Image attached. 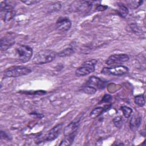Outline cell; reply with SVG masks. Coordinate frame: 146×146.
<instances>
[{
    "label": "cell",
    "mask_w": 146,
    "mask_h": 146,
    "mask_svg": "<svg viewBox=\"0 0 146 146\" xmlns=\"http://www.w3.org/2000/svg\"><path fill=\"white\" fill-rule=\"evenodd\" d=\"M56 53L51 50H42L37 52L33 58V63L35 64H43L53 61Z\"/></svg>",
    "instance_id": "1"
},
{
    "label": "cell",
    "mask_w": 146,
    "mask_h": 146,
    "mask_svg": "<svg viewBox=\"0 0 146 146\" xmlns=\"http://www.w3.org/2000/svg\"><path fill=\"white\" fill-rule=\"evenodd\" d=\"M31 72V70L28 67L22 66H12L6 69L3 75L5 78H16L27 75Z\"/></svg>",
    "instance_id": "2"
},
{
    "label": "cell",
    "mask_w": 146,
    "mask_h": 146,
    "mask_svg": "<svg viewBox=\"0 0 146 146\" xmlns=\"http://www.w3.org/2000/svg\"><path fill=\"white\" fill-rule=\"evenodd\" d=\"M15 56L22 63L29 62L33 55V48L29 46L19 45L15 48Z\"/></svg>",
    "instance_id": "3"
},
{
    "label": "cell",
    "mask_w": 146,
    "mask_h": 146,
    "mask_svg": "<svg viewBox=\"0 0 146 146\" xmlns=\"http://www.w3.org/2000/svg\"><path fill=\"white\" fill-rule=\"evenodd\" d=\"M98 60L94 59L86 60L82 63V64L76 68L75 74L76 76L80 77L86 76L95 70V65Z\"/></svg>",
    "instance_id": "4"
},
{
    "label": "cell",
    "mask_w": 146,
    "mask_h": 146,
    "mask_svg": "<svg viewBox=\"0 0 146 146\" xmlns=\"http://www.w3.org/2000/svg\"><path fill=\"white\" fill-rule=\"evenodd\" d=\"M128 68L125 66L119 65L113 67H104L101 72L104 75L121 76L128 72Z\"/></svg>",
    "instance_id": "5"
},
{
    "label": "cell",
    "mask_w": 146,
    "mask_h": 146,
    "mask_svg": "<svg viewBox=\"0 0 146 146\" xmlns=\"http://www.w3.org/2000/svg\"><path fill=\"white\" fill-rule=\"evenodd\" d=\"M129 59V58L128 55L125 54H113L108 58L106 61V63L108 66L121 64L128 61Z\"/></svg>",
    "instance_id": "6"
},
{
    "label": "cell",
    "mask_w": 146,
    "mask_h": 146,
    "mask_svg": "<svg viewBox=\"0 0 146 146\" xmlns=\"http://www.w3.org/2000/svg\"><path fill=\"white\" fill-rule=\"evenodd\" d=\"M72 26L70 19L67 17H60L56 22V29L59 31L66 32L68 31Z\"/></svg>",
    "instance_id": "7"
},
{
    "label": "cell",
    "mask_w": 146,
    "mask_h": 146,
    "mask_svg": "<svg viewBox=\"0 0 146 146\" xmlns=\"http://www.w3.org/2000/svg\"><path fill=\"white\" fill-rule=\"evenodd\" d=\"M63 127V123H59L54 126L47 133L45 137V140L48 141H51L56 139L60 135Z\"/></svg>",
    "instance_id": "8"
},
{
    "label": "cell",
    "mask_w": 146,
    "mask_h": 146,
    "mask_svg": "<svg viewBox=\"0 0 146 146\" xmlns=\"http://www.w3.org/2000/svg\"><path fill=\"white\" fill-rule=\"evenodd\" d=\"M106 82L102 80L99 78L95 76H91L87 81L86 85L94 87L98 90L103 89L106 86Z\"/></svg>",
    "instance_id": "9"
},
{
    "label": "cell",
    "mask_w": 146,
    "mask_h": 146,
    "mask_svg": "<svg viewBox=\"0 0 146 146\" xmlns=\"http://www.w3.org/2000/svg\"><path fill=\"white\" fill-rule=\"evenodd\" d=\"M15 43L13 34H9L2 38L0 40V48L1 51L7 50Z\"/></svg>",
    "instance_id": "10"
},
{
    "label": "cell",
    "mask_w": 146,
    "mask_h": 146,
    "mask_svg": "<svg viewBox=\"0 0 146 146\" xmlns=\"http://www.w3.org/2000/svg\"><path fill=\"white\" fill-rule=\"evenodd\" d=\"M92 2L91 1H75L72 4V9L75 11H86L92 7Z\"/></svg>",
    "instance_id": "11"
},
{
    "label": "cell",
    "mask_w": 146,
    "mask_h": 146,
    "mask_svg": "<svg viewBox=\"0 0 146 146\" xmlns=\"http://www.w3.org/2000/svg\"><path fill=\"white\" fill-rule=\"evenodd\" d=\"M80 124L79 120L74 121L68 124L67 126L65 127L64 129V135L68 136L72 134L76 133L77 130L79 128Z\"/></svg>",
    "instance_id": "12"
},
{
    "label": "cell",
    "mask_w": 146,
    "mask_h": 146,
    "mask_svg": "<svg viewBox=\"0 0 146 146\" xmlns=\"http://www.w3.org/2000/svg\"><path fill=\"white\" fill-rule=\"evenodd\" d=\"M111 106V104H108L104 107H97L95 108L91 111L90 113V117L91 119H95L99 117L104 112L108 110L110 108Z\"/></svg>",
    "instance_id": "13"
},
{
    "label": "cell",
    "mask_w": 146,
    "mask_h": 146,
    "mask_svg": "<svg viewBox=\"0 0 146 146\" xmlns=\"http://www.w3.org/2000/svg\"><path fill=\"white\" fill-rule=\"evenodd\" d=\"M15 6L14 1H2L0 5L1 13H5L11 10H14Z\"/></svg>",
    "instance_id": "14"
},
{
    "label": "cell",
    "mask_w": 146,
    "mask_h": 146,
    "mask_svg": "<svg viewBox=\"0 0 146 146\" xmlns=\"http://www.w3.org/2000/svg\"><path fill=\"white\" fill-rule=\"evenodd\" d=\"M141 117L137 115H133L129 120V128L133 131H136L141 124Z\"/></svg>",
    "instance_id": "15"
},
{
    "label": "cell",
    "mask_w": 146,
    "mask_h": 146,
    "mask_svg": "<svg viewBox=\"0 0 146 146\" xmlns=\"http://www.w3.org/2000/svg\"><path fill=\"white\" fill-rule=\"evenodd\" d=\"M76 133L72 134L68 136H64V139L61 141L59 145H70L73 143Z\"/></svg>",
    "instance_id": "16"
},
{
    "label": "cell",
    "mask_w": 146,
    "mask_h": 146,
    "mask_svg": "<svg viewBox=\"0 0 146 146\" xmlns=\"http://www.w3.org/2000/svg\"><path fill=\"white\" fill-rule=\"evenodd\" d=\"M61 9V3L60 2H56L55 3H53L52 4H50L48 5V6L47 8V10L48 13H54L60 10Z\"/></svg>",
    "instance_id": "17"
},
{
    "label": "cell",
    "mask_w": 146,
    "mask_h": 146,
    "mask_svg": "<svg viewBox=\"0 0 146 146\" xmlns=\"http://www.w3.org/2000/svg\"><path fill=\"white\" fill-rule=\"evenodd\" d=\"M74 53H75V50H74V48L71 47H68L58 52L57 55L60 57H66V56H71L73 55Z\"/></svg>",
    "instance_id": "18"
},
{
    "label": "cell",
    "mask_w": 146,
    "mask_h": 146,
    "mask_svg": "<svg viewBox=\"0 0 146 146\" xmlns=\"http://www.w3.org/2000/svg\"><path fill=\"white\" fill-rule=\"evenodd\" d=\"M118 13L123 18H125L128 14V8L123 4L118 5Z\"/></svg>",
    "instance_id": "19"
},
{
    "label": "cell",
    "mask_w": 146,
    "mask_h": 146,
    "mask_svg": "<svg viewBox=\"0 0 146 146\" xmlns=\"http://www.w3.org/2000/svg\"><path fill=\"white\" fill-rule=\"evenodd\" d=\"M135 103L139 107H143L145 105V98L143 95H136L134 98Z\"/></svg>",
    "instance_id": "20"
},
{
    "label": "cell",
    "mask_w": 146,
    "mask_h": 146,
    "mask_svg": "<svg viewBox=\"0 0 146 146\" xmlns=\"http://www.w3.org/2000/svg\"><path fill=\"white\" fill-rule=\"evenodd\" d=\"M143 1H127V5L131 9H136L139 7L142 3Z\"/></svg>",
    "instance_id": "21"
},
{
    "label": "cell",
    "mask_w": 146,
    "mask_h": 146,
    "mask_svg": "<svg viewBox=\"0 0 146 146\" xmlns=\"http://www.w3.org/2000/svg\"><path fill=\"white\" fill-rule=\"evenodd\" d=\"M120 109L122 111L123 113V115L125 118H129L131 116L132 113V110L130 107L125 106H123L121 107Z\"/></svg>",
    "instance_id": "22"
},
{
    "label": "cell",
    "mask_w": 146,
    "mask_h": 146,
    "mask_svg": "<svg viewBox=\"0 0 146 146\" xmlns=\"http://www.w3.org/2000/svg\"><path fill=\"white\" fill-rule=\"evenodd\" d=\"M82 91L86 94L89 95H93L96 92L97 90L95 88L92 87L91 86L85 85L82 87Z\"/></svg>",
    "instance_id": "23"
},
{
    "label": "cell",
    "mask_w": 146,
    "mask_h": 146,
    "mask_svg": "<svg viewBox=\"0 0 146 146\" xmlns=\"http://www.w3.org/2000/svg\"><path fill=\"white\" fill-rule=\"evenodd\" d=\"M2 13H4L3 20L5 22L11 20V19H13L14 18V17L15 15V11L14 10L9 11H7V12H5V13H2Z\"/></svg>",
    "instance_id": "24"
},
{
    "label": "cell",
    "mask_w": 146,
    "mask_h": 146,
    "mask_svg": "<svg viewBox=\"0 0 146 146\" xmlns=\"http://www.w3.org/2000/svg\"><path fill=\"white\" fill-rule=\"evenodd\" d=\"M113 122L116 127H117V128L121 127V126L122 125V124H123V120H122L121 117H120V116L115 117L113 119Z\"/></svg>",
    "instance_id": "25"
},
{
    "label": "cell",
    "mask_w": 146,
    "mask_h": 146,
    "mask_svg": "<svg viewBox=\"0 0 146 146\" xmlns=\"http://www.w3.org/2000/svg\"><path fill=\"white\" fill-rule=\"evenodd\" d=\"M112 100V96L108 94H106L103 96V97L102 98V100H100V102L99 103V104H102L103 103H108L110 102L111 100Z\"/></svg>",
    "instance_id": "26"
},
{
    "label": "cell",
    "mask_w": 146,
    "mask_h": 146,
    "mask_svg": "<svg viewBox=\"0 0 146 146\" xmlns=\"http://www.w3.org/2000/svg\"><path fill=\"white\" fill-rule=\"evenodd\" d=\"M24 94H34V95H44L46 94L45 91H28L27 92H23Z\"/></svg>",
    "instance_id": "27"
},
{
    "label": "cell",
    "mask_w": 146,
    "mask_h": 146,
    "mask_svg": "<svg viewBox=\"0 0 146 146\" xmlns=\"http://www.w3.org/2000/svg\"><path fill=\"white\" fill-rule=\"evenodd\" d=\"M21 2L26 5H35L40 2V1H36V0H25V1H21Z\"/></svg>",
    "instance_id": "28"
},
{
    "label": "cell",
    "mask_w": 146,
    "mask_h": 146,
    "mask_svg": "<svg viewBox=\"0 0 146 146\" xmlns=\"http://www.w3.org/2000/svg\"><path fill=\"white\" fill-rule=\"evenodd\" d=\"M1 139H5V140H10L11 137L4 131H1Z\"/></svg>",
    "instance_id": "29"
},
{
    "label": "cell",
    "mask_w": 146,
    "mask_h": 146,
    "mask_svg": "<svg viewBox=\"0 0 146 146\" xmlns=\"http://www.w3.org/2000/svg\"><path fill=\"white\" fill-rule=\"evenodd\" d=\"M107 6H104V5H99L98 6H97V7H96V11H104L107 9Z\"/></svg>",
    "instance_id": "30"
}]
</instances>
